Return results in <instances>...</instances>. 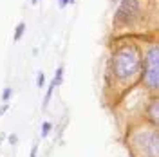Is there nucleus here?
Instances as JSON below:
<instances>
[{"label":"nucleus","instance_id":"obj_15","mask_svg":"<svg viewBox=\"0 0 159 157\" xmlns=\"http://www.w3.org/2000/svg\"><path fill=\"white\" fill-rule=\"evenodd\" d=\"M38 4V0H31V6H36Z\"/></svg>","mask_w":159,"mask_h":157},{"label":"nucleus","instance_id":"obj_12","mask_svg":"<svg viewBox=\"0 0 159 157\" xmlns=\"http://www.w3.org/2000/svg\"><path fill=\"white\" fill-rule=\"evenodd\" d=\"M38 155V145H33V150H31L29 157H36Z\"/></svg>","mask_w":159,"mask_h":157},{"label":"nucleus","instance_id":"obj_2","mask_svg":"<svg viewBox=\"0 0 159 157\" xmlns=\"http://www.w3.org/2000/svg\"><path fill=\"white\" fill-rule=\"evenodd\" d=\"M123 143L130 157H159V127L136 119L123 130Z\"/></svg>","mask_w":159,"mask_h":157},{"label":"nucleus","instance_id":"obj_13","mask_svg":"<svg viewBox=\"0 0 159 157\" xmlns=\"http://www.w3.org/2000/svg\"><path fill=\"white\" fill-rule=\"evenodd\" d=\"M7 108H9V103H4V105L0 107V116H4V114L7 112Z\"/></svg>","mask_w":159,"mask_h":157},{"label":"nucleus","instance_id":"obj_16","mask_svg":"<svg viewBox=\"0 0 159 157\" xmlns=\"http://www.w3.org/2000/svg\"><path fill=\"white\" fill-rule=\"evenodd\" d=\"M69 2H70V4H74V2H76V0H69Z\"/></svg>","mask_w":159,"mask_h":157},{"label":"nucleus","instance_id":"obj_1","mask_svg":"<svg viewBox=\"0 0 159 157\" xmlns=\"http://www.w3.org/2000/svg\"><path fill=\"white\" fill-rule=\"evenodd\" d=\"M141 58L143 52L134 42H121L112 49L107 72V88L114 90V96L110 98L109 105H119L123 96L139 83Z\"/></svg>","mask_w":159,"mask_h":157},{"label":"nucleus","instance_id":"obj_8","mask_svg":"<svg viewBox=\"0 0 159 157\" xmlns=\"http://www.w3.org/2000/svg\"><path fill=\"white\" fill-rule=\"evenodd\" d=\"M51 130H52V123H51V121H43V123H42V132H40V137L45 139L51 134Z\"/></svg>","mask_w":159,"mask_h":157},{"label":"nucleus","instance_id":"obj_4","mask_svg":"<svg viewBox=\"0 0 159 157\" xmlns=\"http://www.w3.org/2000/svg\"><path fill=\"white\" fill-rule=\"evenodd\" d=\"M145 0H119V6L114 15V29L125 31L138 27L139 22L145 20Z\"/></svg>","mask_w":159,"mask_h":157},{"label":"nucleus","instance_id":"obj_9","mask_svg":"<svg viewBox=\"0 0 159 157\" xmlns=\"http://www.w3.org/2000/svg\"><path fill=\"white\" fill-rule=\"evenodd\" d=\"M13 94H15V90H13L11 87H6L4 90H2V101H4V103H9V99H11Z\"/></svg>","mask_w":159,"mask_h":157},{"label":"nucleus","instance_id":"obj_7","mask_svg":"<svg viewBox=\"0 0 159 157\" xmlns=\"http://www.w3.org/2000/svg\"><path fill=\"white\" fill-rule=\"evenodd\" d=\"M24 33H25V24H24V22H20L18 25H16V29H15L13 40H15V42H18V40H22V36H24Z\"/></svg>","mask_w":159,"mask_h":157},{"label":"nucleus","instance_id":"obj_10","mask_svg":"<svg viewBox=\"0 0 159 157\" xmlns=\"http://www.w3.org/2000/svg\"><path fill=\"white\" fill-rule=\"evenodd\" d=\"M43 81H45V74H43V72H40L38 78H36V85L42 88V87H43Z\"/></svg>","mask_w":159,"mask_h":157},{"label":"nucleus","instance_id":"obj_11","mask_svg":"<svg viewBox=\"0 0 159 157\" xmlns=\"http://www.w3.org/2000/svg\"><path fill=\"white\" fill-rule=\"evenodd\" d=\"M69 4H70L69 0H58V7H60V9H65Z\"/></svg>","mask_w":159,"mask_h":157},{"label":"nucleus","instance_id":"obj_5","mask_svg":"<svg viewBox=\"0 0 159 157\" xmlns=\"http://www.w3.org/2000/svg\"><path fill=\"white\" fill-rule=\"evenodd\" d=\"M143 119H147L148 123L159 127V98L157 96H152V98L145 103L143 107Z\"/></svg>","mask_w":159,"mask_h":157},{"label":"nucleus","instance_id":"obj_6","mask_svg":"<svg viewBox=\"0 0 159 157\" xmlns=\"http://www.w3.org/2000/svg\"><path fill=\"white\" fill-rule=\"evenodd\" d=\"M61 81H63V67L60 65L58 69H56V72H54V78L51 79L49 87H47V92H45V98H43V103H42V108H43V110H45V108L49 107L51 98H52V94H54V88L58 87V85H61Z\"/></svg>","mask_w":159,"mask_h":157},{"label":"nucleus","instance_id":"obj_3","mask_svg":"<svg viewBox=\"0 0 159 157\" xmlns=\"http://www.w3.org/2000/svg\"><path fill=\"white\" fill-rule=\"evenodd\" d=\"M141 85L147 88V92H152V96H157L159 90V47L154 40L141 58Z\"/></svg>","mask_w":159,"mask_h":157},{"label":"nucleus","instance_id":"obj_14","mask_svg":"<svg viewBox=\"0 0 159 157\" xmlns=\"http://www.w3.org/2000/svg\"><path fill=\"white\" fill-rule=\"evenodd\" d=\"M7 139H9V143H11V145H16V141H18V139H16V136H15V134H11V136H9V137H7Z\"/></svg>","mask_w":159,"mask_h":157}]
</instances>
